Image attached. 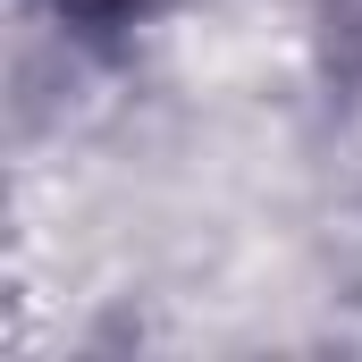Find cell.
<instances>
[{
    "label": "cell",
    "mask_w": 362,
    "mask_h": 362,
    "mask_svg": "<svg viewBox=\"0 0 362 362\" xmlns=\"http://www.w3.org/2000/svg\"><path fill=\"white\" fill-rule=\"evenodd\" d=\"M135 8H152V0H59V17H85V25H118Z\"/></svg>",
    "instance_id": "cell-1"
}]
</instances>
